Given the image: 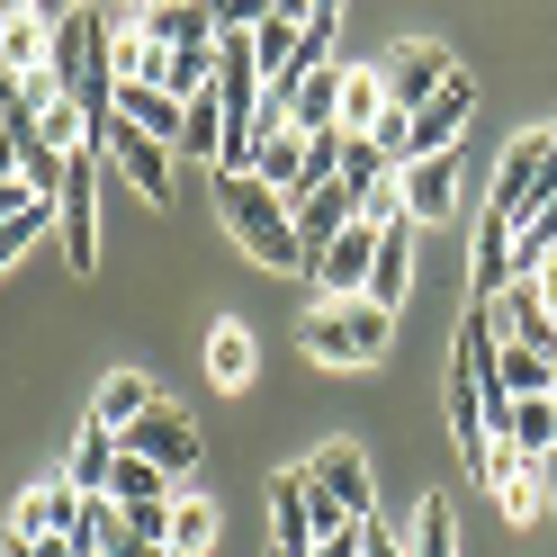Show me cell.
Masks as SVG:
<instances>
[{
  "mask_svg": "<svg viewBox=\"0 0 557 557\" xmlns=\"http://www.w3.org/2000/svg\"><path fill=\"white\" fill-rule=\"evenodd\" d=\"M548 198H557V126H531V135H512V153L495 162V189H485V225L476 234L512 243Z\"/></svg>",
  "mask_w": 557,
  "mask_h": 557,
  "instance_id": "1",
  "label": "cell"
},
{
  "mask_svg": "<svg viewBox=\"0 0 557 557\" xmlns=\"http://www.w3.org/2000/svg\"><path fill=\"white\" fill-rule=\"evenodd\" d=\"M216 207H225L234 243H243V252H252L261 270H306V243H297L288 198H278V189H261L252 171H216Z\"/></svg>",
  "mask_w": 557,
  "mask_h": 557,
  "instance_id": "2",
  "label": "cell"
},
{
  "mask_svg": "<svg viewBox=\"0 0 557 557\" xmlns=\"http://www.w3.org/2000/svg\"><path fill=\"white\" fill-rule=\"evenodd\" d=\"M387 342H396V315L369 306V297H342V306L306 315V360H324V369H377Z\"/></svg>",
  "mask_w": 557,
  "mask_h": 557,
  "instance_id": "3",
  "label": "cell"
},
{
  "mask_svg": "<svg viewBox=\"0 0 557 557\" xmlns=\"http://www.w3.org/2000/svg\"><path fill=\"white\" fill-rule=\"evenodd\" d=\"M99 181H109V153L82 145L73 171H63V198H54V234H63L73 270H99Z\"/></svg>",
  "mask_w": 557,
  "mask_h": 557,
  "instance_id": "4",
  "label": "cell"
},
{
  "mask_svg": "<svg viewBox=\"0 0 557 557\" xmlns=\"http://www.w3.org/2000/svg\"><path fill=\"white\" fill-rule=\"evenodd\" d=\"M476 476H485V495H495V512H504V521H540V512H548V468L531 459V449H512V441H485Z\"/></svg>",
  "mask_w": 557,
  "mask_h": 557,
  "instance_id": "5",
  "label": "cell"
},
{
  "mask_svg": "<svg viewBox=\"0 0 557 557\" xmlns=\"http://www.w3.org/2000/svg\"><path fill=\"white\" fill-rule=\"evenodd\" d=\"M99 153H109V171H117V181L145 198V207H181V153H171V145H153V135L117 126Z\"/></svg>",
  "mask_w": 557,
  "mask_h": 557,
  "instance_id": "6",
  "label": "cell"
},
{
  "mask_svg": "<svg viewBox=\"0 0 557 557\" xmlns=\"http://www.w3.org/2000/svg\"><path fill=\"white\" fill-rule=\"evenodd\" d=\"M306 485H315L333 512L377 521V476H369V459H360V441H324L315 459H306Z\"/></svg>",
  "mask_w": 557,
  "mask_h": 557,
  "instance_id": "7",
  "label": "cell"
},
{
  "mask_svg": "<svg viewBox=\"0 0 557 557\" xmlns=\"http://www.w3.org/2000/svg\"><path fill=\"white\" fill-rule=\"evenodd\" d=\"M117 449H126V459H153V468L189 495V468H198V423H189L181 405H153V413H145V423H135Z\"/></svg>",
  "mask_w": 557,
  "mask_h": 557,
  "instance_id": "8",
  "label": "cell"
},
{
  "mask_svg": "<svg viewBox=\"0 0 557 557\" xmlns=\"http://www.w3.org/2000/svg\"><path fill=\"white\" fill-rule=\"evenodd\" d=\"M449 73H459V63H449L441 46H423V37H405L387 63H377V82H387V109L396 117H413V109H432V99L449 90Z\"/></svg>",
  "mask_w": 557,
  "mask_h": 557,
  "instance_id": "9",
  "label": "cell"
},
{
  "mask_svg": "<svg viewBox=\"0 0 557 557\" xmlns=\"http://www.w3.org/2000/svg\"><path fill=\"white\" fill-rule=\"evenodd\" d=\"M369 261H377V225L360 216L351 234H333L315 261H306V278H315V306H342V297H369Z\"/></svg>",
  "mask_w": 557,
  "mask_h": 557,
  "instance_id": "10",
  "label": "cell"
},
{
  "mask_svg": "<svg viewBox=\"0 0 557 557\" xmlns=\"http://www.w3.org/2000/svg\"><path fill=\"white\" fill-rule=\"evenodd\" d=\"M476 117V82L468 73H449V90L432 99V109H413L405 117V162H432V153H459V135Z\"/></svg>",
  "mask_w": 557,
  "mask_h": 557,
  "instance_id": "11",
  "label": "cell"
},
{
  "mask_svg": "<svg viewBox=\"0 0 557 557\" xmlns=\"http://www.w3.org/2000/svg\"><path fill=\"white\" fill-rule=\"evenodd\" d=\"M73 521H82V495L63 476H46V485H27V495H18V512H10V531H0V540L46 548V540H73Z\"/></svg>",
  "mask_w": 557,
  "mask_h": 557,
  "instance_id": "12",
  "label": "cell"
},
{
  "mask_svg": "<svg viewBox=\"0 0 557 557\" xmlns=\"http://www.w3.org/2000/svg\"><path fill=\"white\" fill-rule=\"evenodd\" d=\"M270 557H315V485H306V468L270 476Z\"/></svg>",
  "mask_w": 557,
  "mask_h": 557,
  "instance_id": "13",
  "label": "cell"
},
{
  "mask_svg": "<svg viewBox=\"0 0 557 557\" xmlns=\"http://www.w3.org/2000/svg\"><path fill=\"white\" fill-rule=\"evenodd\" d=\"M46 46H54V10L0 0V73H10V82H37V73H46Z\"/></svg>",
  "mask_w": 557,
  "mask_h": 557,
  "instance_id": "14",
  "label": "cell"
},
{
  "mask_svg": "<svg viewBox=\"0 0 557 557\" xmlns=\"http://www.w3.org/2000/svg\"><path fill=\"white\" fill-rule=\"evenodd\" d=\"M495 324H504V342H521V351L557 360V306L540 297V278H512V288L495 297Z\"/></svg>",
  "mask_w": 557,
  "mask_h": 557,
  "instance_id": "15",
  "label": "cell"
},
{
  "mask_svg": "<svg viewBox=\"0 0 557 557\" xmlns=\"http://www.w3.org/2000/svg\"><path fill=\"white\" fill-rule=\"evenodd\" d=\"M459 153H432V162H405V216L413 225H441L449 207H459Z\"/></svg>",
  "mask_w": 557,
  "mask_h": 557,
  "instance_id": "16",
  "label": "cell"
},
{
  "mask_svg": "<svg viewBox=\"0 0 557 557\" xmlns=\"http://www.w3.org/2000/svg\"><path fill=\"white\" fill-rule=\"evenodd\" d=\"M117 126H135V135H153V145H171V153H181L189 109H181L171 90H153V82H126V90H117Z\"/></svg>",
  "mask_w": 557,
  "mask_h": 557,
  "instance_id": "17",
  "label": "cell"
},
{
  "mask_svg": "<svg viewBox=\"0 0 557 557\" xmlns=\"http://www.w3.org/2000/svg\"><path fill=\"white\" fill-rule=\"evenodd\" d=\"M153 405H162V396H153V377H135V369H109V377H99V396H90V423L126 441V432L145 423Z\"/></svg>",
  "mask_w": 557,
  "mask_h": 557,
  "instance_id": "18",
  "label": "cell"
},
{
  "mask_svg": "<svg viewBox=\"0 0 557 557\" xmlns=\"http://www.w3.org/2000/svg\"><path fill=\"white\" fill-rule=\"evenodd\" d=\"M252 181H261V189H278L288 207L306 198V135H297V126H270L261 145H252Z\"/></svg>",
  "mask_w": 557,
  "mask_h": 557,
  "instance_id": "19",
  "label": "cell"
},
{
  "mask_svg": "<svg viewBox=\"0 0 557 557\" xmlns=\"http://www.w3.org/2000/svg\"><path fill=\"white\" fill-rule=\"evenodd\" d=\"M405 288H413V216L405 225H377V261H369V306H405Z\"/></svg>",
  "mask_w": 557,
  "mask_h": 557,
  "instance_id": "20",
  "label": "cell"
},
{
  "mask_svg": "<svg viewBox=\"0 0 557 557\" xmlns=\"http://www.w3.org/2000/svg\"><path fill=\"white\" fill-rule=\"evenodd\" d=\"M135 27H145L162 54H181V46H216V10H198V0H153Z\"/></svg>",
  "mask_w": 557,
  "mask_h": 557,
  "instance_id": "21",
  "label": "cell"
},
{
  "mask_svg": "<svg viewBox=\"0 0 557 557\" xmlns=\"http://www.w3.org/2000/svg\"><path fill=\"white\" fill-rule=\"evenodd\" d=\"M278 117H288L297 135H324V126H342V73H306L297 90H278Z\"/></svg>",
  "mask_w": 557,
  "mask_h": 557,
  "instance_id": "22",
  "label": "cell"
},
{
  "mask_svg": "<svg viewBox=\"0 0 557 557\" xmlns=\"http://www.w3.org/2000/svg\"><path fill=\"white\" fill-rule=\"evenodd\" d=\"M207 377H216V387H252V377H261V342H252V324H216V333H207Z\"/></svg>",
  "mask_w": 557,
  "mask_h": 557,
  "instance_id": "23",
  "label": "cell"
},
{
  "mask_svg": "<svg viewBox=\"0 0 557 557\" xmlns=\"http://www.w3.org/2000/svg\"><path fill=\"white\" fill-rule=\"evenodd\" d=\"M377 117H387V82H377V63H351V73H342V135L369 145Z\"/></svg>",
  "mask_w": 557,
  "mask_h": 557,
  "instance_id": "24",
  "label": "cell"
},
{
  "mask_svg": "<svg viewBox=\"0 0 557 557\" xmlns=\"http://www.w3.org/2000/svg\"><path fill=\"white\" fill-rule=\"evenodd\" d=\"M109 476H117V432H99V423H82V441H73V459H63V485H73V495H109Z\"/></svg>",
  "mask_w": 557,
  "mask_h": 557,
  "instance_id": "25",
  "label": "cell"
},
{
  "mask_svg": "<svg viewBox=\"0 0 557 557\" xmlns=\"http://www.w3.org/2000/svg\"><path fill=\"white\" fill-rule=\"evenodd\" d=\"M557 387V360H540V351H521V342H504L495 351V396H512V405H531V396H548Z\"/></svg>",
  "mask_w": 557,
  "mask_h": 557,
  "instance_id": "26",
  "label": "cell"
},
{
  "mask_svg": "<svg viewBox=\"0 0 557 557\" xmlns=\"http://www.w3.org/2000/svg\"><path fill=\"white\" fill-rule=\"evenodd\" d=\"M504 261H512V278H548V270H557V198L504 243Z\"/></svg>",
  "mask_w": 557,
  "mask_h": 557,
  "instance_id": "27",
  "label": "cell"
},
{
  "mask_svg": "<svg viewBox=\"0 0 557 557\" xmlns=\"http://www.w3.org/2000/svg\"><path fill=\"white\" fill-rule=\"evenodd\" d=\"M73 548H82V557H117V548H126V504H117V495H82Z\"/></svg>",
  "mask_w": 557,
  "mask_h": 557,
  "instance_id": "28",
  "label": "cell"
},
{
  "mask_svg": "<svg viewBox=\"0 0 557 557\" xmlns=\"http://www.w3.org/2000/svg\"><path fill=\"white\" fill-rule=\"evenodd\" d=\"M171 557H207L216 548V504L207 495H171V540H162Z\"/></svg>",
  "mask_w": 557,
  "mask_h": 557,
  "instance_id": "29",
  "label": "cell"
},
{
  "mask_svg": "<svg viewBox=\"0 0 557 557\" xmlns=\"http://www.w3.org/2000/svg\"><path fill=\"white\" fill-rule=\"evenodd\" d=\"M109 495H117L126 512H153V504H171V495H181V485H171L153 459H126V449H117V476H109Z\"/></svg>",
  "mask_w": 557,
  "mask_h": 557,
  "instance_id": "30",
  "label": "cell"
},
{
  "mask_svg": "<svg viewBox=\"0 0 557 557\" xmlns=\"http://www.w3.org/2000/svg\"><path fill=\"white\" fill-rule=\"evenodd\" d=\"M162 90L181 99V109H189V99H207V90H216V46H181V54L162 63Z\"/></svg>",
  "mask_w": 557,
  "mask_h": 557,
  "instance_id": "31",
  "label": "cell"
},
{
  "mask_svg": "<svg viewBox=\"0 0 557 557\" xmlns=\"http://www.w3.org/2000/svg\"><path fill=\"white\" fill-rule=\"evenodd\" d=\"M405 557H459V521H449V495H423V512H413V540Z\"/></svg>",
  "mask_w": 557,
  "mask_h": 557,
  "instance_id": "32",
  "label": "cell"
},
{
  "mask_svg": "<svg viewBox=\"0 0 557 557\" xmlns=\"http://www.w3.org/2000/svg\"><path fill=\"white\" fill-rule=\"evenodd\" d=\"M504 441H512V449H531V459H548V449H557V405H548V396H531V405H512V423H504Z\"/></svg>",
  "mask_w": 557,
  "mask_h": 557,
  "instance_id": "33",
  "label": "cell"
},
{
  "mask_svg": "<svg viewBox=\"0 0 557 557\" xmlns=\"http://www.w3.org/2000/svg\"><path fill=\"white\" fill-rule=\"evenodd\" d=\"M37 234H54V207H27V216H10V225H0V270H10Z\"/></svg>",
  "mask_w": 557,
  "mask_h": 557,
  "instance_id": "34",
  "label": "cell"
},
{
  "mask_svg": "<svg viewBox=\"0 0 557 557\" xmlns=\"http://www.w3.org/2000/svg\"><path fill=\"white\" fill-rule=\"evenodd\" d=\"M360 557H405V540H396V531H377V521H369V540H360Z\"/></svg>",
  "mask_w": 557,
  "mask_h": 557,
  "instance_id": "35",
  "label": "cell"
},
{
  "mask_svg": "<svg viewBox=\"0 0 557 557\" xmlns=\"http://www.w3.org/2000/svg\"><path fill=\"white\" fill-rule=\"evenodd\" d=\"M0 181H18V135L0 126Z\"/></svg>",
  "mask_w": 557,
  "mask_h": 557,
  "instance_id": "36",
  "label": "cell"
},
{
  "mask_svg": "<svg viewBox=\"0 0 557 557\" xmlns=\"http://www.w3.org/2000/svg\"><path fill=\"white\" fill-rule=\"evenodd\" d=\"M117 557H171V548H162V540H126Z\"/></svg>",
  "mask_w": 557,
  "mask_h": 557,
  "instance_id": "37",
  "label": "cell"
},
{
  "mask_svg": "<svg viewBox=\"0 0 557 557\" xmlns=\"http://www.w3.org/2000/svg\"><path fill=\"white\" fill-rule=\"evenodd\" d=\"M540 468H548V512H557V449H548V459H540Z\"/></svg>",
  "mask_w": 557,
  "mask_h": 557,
  "instance_id": "38",
  "label": "cell"
},
{
  "mask_svg": "<svg viewBox=\"0 0 557 557\" xmlns=\"http://www.w3.org/2000/svg\"><path fill=\"white\" fill-rule=\"evenodd\" d=\"M0 557H37V548H18V540H0Z\"/></svg>",
  "mask_w": 557,
  "mask_h": 557,
  "instance_id": "39",
  "label": "cell"
}]
</instances>
